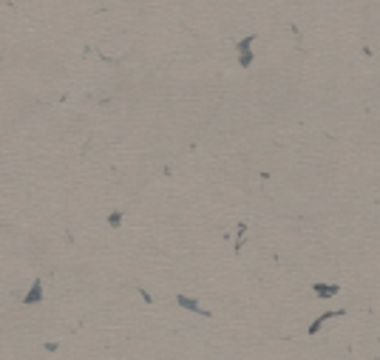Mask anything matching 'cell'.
I'll return each mask as SVG.
<instances>
[{"instance_id": "cell-1", "label": "cell", "mask_w": 380, "mask_h": 360, "mask_svg": "<svg viewBox=\"0 0 380 360\" xmlns=\"http://www.w3.org/2000/svg\"><path fill=\"white\" fill-rule=\"evenodd\" d=\"M258 40V34H247V37H242L239 43H236V54H239V66L242 68H250L255 63V51H253V43Z\"/></svg>"}, {"instance_id": "cell-2", "label": "cell", "mask_w": 380, "mask_h": 360, "mask_svg": "<svg viewBox=\"0 0 380 360\" xmlns=\"http://www.w3.org/2000/svg\"><path fill=\"white\" fill-rule=\"evenodd\" d=\"M46 301V284H43V278H35L32 281V287H29V292L23 295V304L26 306H37Z\"/></svg>"}, {"instance_id": "cell-3", "label": "cell", "mask_w": 380, "mask_h": 360, "mask_svg": "<svg viewBox=\"0 0 380 360\" xmlns=\"http://www.w3.org/2000/svg\"><path fill=\"white\" fill-rule=\"evenodd\" d=\"M176 304L182 306V309H187V312H196V315H202V318H213V312L205 309L193 295H176Z\"/></svg>"}, {"instance_id": "cell-4", "label": "cell", "mask_w": 380, "mask_h": 360, "mask_svg": "<svg viewBox=\"0 0 380 360\" xmlns=\"http://www.w3.org/2000/svg\"><path fill=\"white\" fill-rule=\"evenodd\" d=\"M346 309H332V312H323V315H318L315 321L310 324V329H307V335H318L323 326H326V321H332V318H344Z\"/></svg>"}, {"instance_id": "cell-5", "label": "cell", "mask_w": 380, "mask_h": 360, "mask_svg": "<svg viewBox=\"0 0 380 360\" xmlns=\"http://www.w3.org/2000/svg\"><path fill=\"white\" fill-rule=\"evenodd\" d=\"M312 292H315V298H323V301H329V298H335V295L341 292V287H338V284L315 281V284H312Z\"/></svg>"}, {"instance_id": "cell-6", "label": "cell", "mask_w": 380, "mask_h": 360, "mask_svg": "<svg viewBox=\"0 0 380 360\" xmlns=\"http://www.w3.org/2000/svg\"><path fill=\"white\" fill-rule=\"evenodd\" d=\"M108 227H114V230H119V227H122V210L108 213Z\"/></svg>"}]
</instances>
